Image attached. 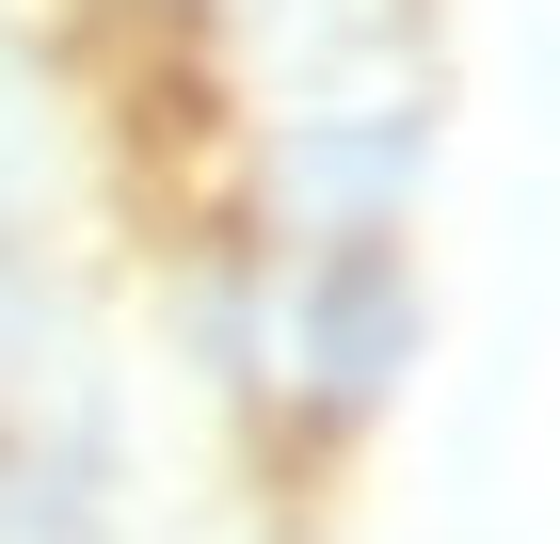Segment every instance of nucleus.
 Returning a JSON list of instances; mask_svg holds the SVG:
<instances>
[{"instance_id": "nucleus-1", "label": "nucleus", "mask_w": 560, "mask_h": 544, "mask_svg": "<svg viewBox=\"0 0 560 544\" xmlns=\"http://www.w3.org/2000/svg\"><path fill=\"white\" fill-rule=\"evenodd\" d=\"M304 336H320V369H337V384H369V369H385V336H400V256H385V241H337V256H320V289H304Z\"/></svg>"}]
</instances>
